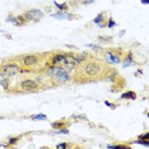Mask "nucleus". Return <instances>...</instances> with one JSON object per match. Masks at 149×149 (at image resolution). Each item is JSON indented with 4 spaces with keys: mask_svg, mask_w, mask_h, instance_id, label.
<instances>
[{
    "mask_svg": "<svg viewBox=\"0 0 149 149\" xmlns=\"http://www.w3.org/2000/svg\"><path fill=\"white\" fill-rule=\"evenodd\" d=\"M111 68L108 66V64H106L102 60H87L83 63V66L80 68L79 74L82 77H84L86 79L89 78H99V77H106Z\"/></svg>",
    "mask_w": 149,
    "mask_h": 149,
    "instance_id": "f257e3e1",
    "label": "nucleus"
},
{
    "mask_svg": "<svg viewBox=\"0 0 149 149\" xmlns=\"http://www.w3.org/2000/svg\"><path fill=\"white\" fill-rule=\"evenodd\" d=\"M72 79L73 77L70 75V73L66 69H64L63 66H60V69L51 78V80H54L55 84H65V83H69Z\"/></svg>",
    "mask_w": 149,
    "mask_h": 149,
    "instance_id": "f03ea898",
    "label": "nucleus"
},
{
    "mask_svg": "<svg viewBox=\"0 0 149 149\" xmlns=\"http://www.w3.org/2000/svg\"><path fill=\"white\" fill-rule=\"evenodd\" d=\"M19 61L21 64L26 68H32L34 65H37L38 63L41 61V56L36 54H28V55H23V56L19 57Z\"/></svg>",
    "mask_w": 149,
    "mask_h": 149,
    "instance_id": "7ed1b4c3",
    "label": "nucleus"
},
{
    "mask_svg": "<svg viewBox=\"0 0 149 149\" xmlns=\"http://www.w3.org/2000/svg\"><path fill=\"white\" fill-rule=\"evenodd\" d=\"M19 88L23 92H36V90L41 89V84L37 83L34 79H23L19 83Z\"/></svg>",
    "mask_w": 149,
    "mask_h": 149,
    "instance_id": "20e7f679",
    "label": "nucleus"
},
{
    "mask_svg": "<svg viewBox=\"0 0 149 149\" xmlns=\"http://www.w3.org/2000/svg\"><path fill=\"white\" fill-rule=\"evenodd\" d=\"M0 70H1L6 77H14V75H17V74L19 73L21 66H19L18 64H15L14 61H9V63H5L4 65H1Z\"/></svg>",
    "mask_w": 149,
    "mask_h": 149,
    "instance_id": "39448f33",
    "label": "nucleus"
},
{
    "mask_svg": "<svg viewBox=\"0 0 149 149\" xmlns=\"http://www.w3.org/2000/svg\"><path fill=\"white\" fill-rule=\"evenodd\" d=\"M24 17L27 19V22H37L43 18V12L40 9H31V10L24 13Z\"/></svg>",
    "mask_w": 149,
    "mask_h": 149,
    "instance_id": "423d86ee",
    "label": "nucleus"
},
{
    "mask_svg": "<svg viewBox=\"0 0 149 149\" xmlns=\"http://www.w3.org/2000/svg\"><path fill=\"white\" fill-rule=\"evenodd\" d=\"M105 59L111 64H120L122 61V57H121V51H106L105 52Z\"/></svg>",
    "mask_w": 149,
    "mask_h": 149,
    "instance_id": "0eeeda50",
    "label": "nucleus"
},
{
    "mask_svg": "<svg viewBox=\"0 0 149 149\" xmlns=\"http://www.w3.org/2000/svg\"><path fill=\"white\" fill-rule=\"evenodd\" d=\"M50 64L56 66H64L65 64V54L64 52H55L50 56Z\"/></svg>",
    "mask_w": 149,
    "mask_h": 149,
    "instance_id": "6e6552de",
    "label": "nucleus"
},
{
    "mask_svg": "<svg viewBox=\"0 0 149 149\" xmlns=\"http://www.w3.org/2000/svg\"><path fill=\"white\" fill-rule=\"evenodd\" d=\"M78 66V63L75 60V55H73L72 52L65 54V64H64V69L66 70H74Z\"/></svg>",
    "mask_w": 149,
    "mask_h": 149,
    "instance_id": "1a4fd4ad",
    "label": "nucleus"
},
{
    "mask_svg": "<svg viewBox=\"0 0 149 149\" xmlns=\"http://www.w3.org/2000/svg\"><path fill=\"white\" fill-rule=\"evenodd\" d=\"M6 22L9 23H13L14 26H18V27H22L27 23V19H26L24 15H17V17H13V15H9L6 18Z\"/></svg>",
    "mask_w": 149,
    "mask_h": 149,
    "instance_id": "9d476101",
    "label": "nucleus"
},
{
    "mask_svg": "<svg viewBox=\"0 0 149 149\" xmlns=\"http://www.w3.org/2000/svg\"><path fill=\"white\" fill-rule=\"evenodd\" d=\"M51 17L55 19H75L77 15L72 14V13H69V12H57V13L51 14Z\"/></svg>",
    "mask_w": 149,
    "mask_h": 149,
    "instance_id": "9b49d317",
    "label": "nucleus"
},
{
    "mask_svg": "<svg viewBox=\"0 0 149 149\" xmlns=\"http://www.w3.org/2000/svg\"><path fill=\"white\" fill-rule=\"evenodd\" d=\"M89 59V55L87 51H83V52H79L78 55H75V60L78 64H83L84 61H87Z\"/></svg>",
    "mask_w": 149,
    "mask_h": 149,
    "instance_id": "f8f14e48",
    "label": "nucleus"
},
{
    "mask_svg": "<svg viewBox=\"0 0 149 149\" xmlns=\"http://www.w3.org/2000/svg\"><path fill=\"white\" fill-rule=\"evenodd\" d=\"M120 98L121 99H137V93L132 92V90H128V92L122 93L120 96Z\"/></svg>",
    "mask_w": 149,
    "mask_h": 149,
    "instance_id": "ddd939ff",
    "label": "nucleus"
},
{
    "mask_svg": "<svg viewBox=\"0 0 149 149\" xmlns=\"http://www.w3.org/2000/svg\"><path fill=\"white\" fill-rule=\"evenodd\" d=\"M0 86H3L5 88V90L9 89V84H8V77L0 70Z\"/></svg>",
    "mask_w": 149,
    "mask_h": 149,
    "instance_id": "4468645a",
    "label": "nucleus"
},
{
    "mask_svg": "<svg viewBox=\"0 0 149 149\" xmlns=\"http://www.w3.org/2000/svg\"><path fill=\"white\" fill-rule=\"evenodd\" d=\"M122 60H124V68H128V66L134 65V64H135V61H134V59H132V55L131 54H129L128 56H126L125 59H122Z\"/></svg>",
    "mask_w": 149,
    "mask_h": 149,
    "instance_id": "2eb2a0df",
    "label": "nucleus"
},
{
    "mask_svg": "<svg viewBox=\"0 0 149 149\" xmlns=\"http://www.w3.org/2000/svg\"><path fill=\"white\" fill-rule=\"evenodd\" d=\"M54 5L56 6L57 9H59V12H68V10H69V5H68L66 3H63V4H59V3L54 1Z\"/></svg>",
    "mask_w": 149,
    "mask_h": 149,
    "instance_id": "dca6fc26",
    "label": "nucleus"
},
{
    "mask_svg": "<svg viewBox=\"0 0 149 149\" xmlns=\"http://www.w3.org/2000/svg\"><path fill=\"white\" fill-rule=\"evenodd\" d=\"M65 125H66L65 121H54L52 124H51L52 129H55V130H57V129H61V128H65Z\"/></svg>",
    "mask_w": 149,
    "mask_h": 149,
    "instance_id": "f3484780",
    "label": "nucleus"
},
{
    "mask_svg": "<svg viewBox=\"0 0 149 149\" xmlns=\"http://www.w3.org/2000/svg\"><path fill=\"white\" fill-rule=\"evenodd\" d=\"M19 140H21V138L19 137H12V138L8 139V144L6 145H8V147H13V145H15Z\"/></svg>",
    "mask_w": 149,
    "mask_h": 149,
    "instance_id": "a211bd4d",
    "label": "nucleus"
},
{
    "mask_svg": "<svg viewBox=\"0 0 149 149\" xmlns=\"http://www.w3.org/2000/svg\"><path fill=\"white\" fill-rule=\"evenodd\" d=\"M105 15H103V13H99L98 15H97V17L93 19V23H96V24H99V23H103V22H105Z\"/></svg>",
    "mask_w": 149,
    "mask_h": 149,
    "instance_id": "6ab92c4d",
    "label": "nucleus"
},
{
    "mask_svg": "<svg viewBox=\"0 0 149 149\" xmlns=\"http://www.w3.org/2000/svg\"><path fill=\"white\" fill-rule=\"evenodd\" d=\"M31 120H34V121H37V120H47V116L43 115V113H37V115H32Z\"/></svg>",
    "mask_w": 149,
    "mask_h": 149,
    "instance_id": "aec40b11",
    "label": "nucleus"
},
{
    "mask_svg": "<svg viewBox=\"0 0 149 149\" xmlns=\"http://www.w3.org/2000/svg\"><path fill=\"white\" fill-rule=\"evenodd\" d=\"M98 41L99 42H103V43H110L112 41V37H108V36H99L98 37Z\"/></svg>",
    "mask_w": 149,
    "mask_h": 149,
    "instance_id": "412c9836",
    "label": "nucleus"
},
{
    "mask_svg": "<svg viewBox=\"0 0 149 149\" xmlns=\"http://www.w3.org/2000/svg\"><path fill=\"white\" fill-rule=\"evenodd\" d=\"M55 132H56V134H65V135H68V134H69V130H68L66 128H61V129L55 130Z\"/></svg>",
    "mask_w": 149,
    "mask_h": 149,
    "instance_id": "4be33fe9",
    "label": "nucleus"
},
{
    "mask_svg": "<svg viewBox=\"0 0 149 149\" xmlns=\"http://www.w3.org/2000/svg\"><path fill=\"white\" fill-rule=\"evenodd\" d=\"M106 26H107L108 28H112V27H116V22L113 21L112 18H110L107 22H106Z\"/></svg>",
    "mask_w": 149,
    "mask_h": 149,
    "instance_id": "5701e85b",
    "label": "nucleus"
},
{
    "mask_svg": "<svg viewBox=\"0 0 149 149\" xmlns=\"http://www.w3.org/2000/svg\"><path fill=\"white\" fill-rule=\"evenodd\" d=\"M135 143L143 144V145H145V147H149V140H144V139H138V140H135Z\"/></svg>",
    "mask_w": 149,
    "mask_h": 149,
    "instance_id": "b1692460",
    "label": "nucleus"
},
{
    "mask_svg": "<svg viewBox=\"0 0 149 149\" xmlns=\"http://www.w3.org/2000/svg\"><path fill=\"white\" fill-rule=\"evenodd\" d=\"M69 147H70V145L68 144V143H60V144L56 145L57 149H66V148H69Z\"/></svg>",
    "mask_w": 149,
    "mask_h": 149,
    "instance_id": "393cba45",
    "label": "nucleus"
},
{
    "mask_svg": "<svg viewBox=\"0 0 149 149\" xmlns=\"http://www.w3.org/2000/svg\"><path fill=\"white\" fill-rule=\"evenodd\" d=\"M88 48H93V50H99L101 48V46H98V45H93V43H88V45H86Z\"/></svg>",
    "mask_w": 149,
    "mask_h": 149,
    "instance_id": "a878e982",
    "label": "nucleus"
},
{
    "mask_svg": "<svg viewBox=\"0 0 149 149\" xmlns=\"http://www.w3.org/2000/svg\"><path fill=\"white\" fill-rule=\"evenodd\" d=\"M105 105H106V106H108V107H110V108H112V110H115V108H116V105H113V103L108 102V101H105Z\"/></svg>",
    "mask_w": 149,
    "mask_h": 149,
    "instance_id": "bb28decb",
    "label": "nucleus"
},
{
    "mask_svg": "<svg viewBox=\"0 0 149 149\" xmlns=\"http://www.w3.org/2000/svg\"><path fill=\"white\" fill-rule=\"evenodd\" d=\"M138 139H144V140H149V134L148 132H145V134H143V135H140Z\"/></svg>",
    "mask_w": 149,
    "mask_h": 149,
    "instance_id": "cd10ccee",
    "label": "nucleus"
},
{
    "mask_svg": "<svg viewBox=\"0 0 149 149\" xmlns=\"http://www.w3.org/2000/svg\"><path fill=\"white\" fill-rule=\"evenodd\" d=\"M66 47H68V48H72V50H74V48H77L75 46H73V45H66Z\"/></svg>",
    "mask_w": 149,
    "mask_h": 149,
    "instance_id": "c85d7f7f",
    "label": "nucleus"
},
{
    "mask_svg": "<svg viewBox=\"0 0 149 149\" xmlns=\"http://www.w3.org/2000/svg\"><path fill=\"white\" fill-rule=\"evenodd\" d=\"M141 3H143V4H145V5H147V4H149V0H141Z\"/></svg>",
    "mask_w": 149,
    "mask_h": 149,
    "instance_id": "c756f323",
    "label": "nucleus"
},
{
    "mask_svg": "<svg viewBox=\"0 0 149 149\" xmlns=\"http://www.w3.org/2000/svg\"><path fill=\"white\" fill-rule=\"evenodd\" d=\"M0 68H1V65H0Z\"/></svg>",
    "mask_w": 149,
    "mask_h": 149,
    "instance_id": "7c9ffc66",
    "label": "nucleus"
}]
</instances>
